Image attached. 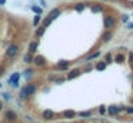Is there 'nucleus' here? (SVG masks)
I'll use <instances>...</instances> for the list:
<instances>
[{
	"label": "nucleus",
	"instance_id": "1",
	"mask_svg": "<svg viewBox=\"0 0 133 123\" xmlns=\"http://www.w3.org/2000/svg\"><path fill=\"white\" fill-rule=\"evenodd\" d=\"M57 16H60V9H54V10H52L50 12V14H49V17L44 20V23H43V26H47V25H50V23L54 20Z\"/></svg>",
	"mask_w": 133,
	"mask_h": 123
},
{
	"label": "nucleus",
	"instance_id": "2",
	"mask_svg": "<svg viewBox=\"0 0 133 123\" xmlns=\"http://www.w3.org/2000/svg\"><path fill=\"white\" fill-rule=\"evenodd\" d=\"M34 92H36V86H34V84H29L27 87H25V89L22 90V95H20V96L25 99V97H29V96H32Z\"/></svg>",
	"mask_w": 133,
	"mask_h": 123
},
{
	"label": "nucleus",
	"instance_id": "3",
	"mask_svg": "<svg viewBox=\"0 0 133 123\" xmlns=\"http://www.w3.org/2000/svg\"><path fill=\"white\" fill-rule=\"evenodd\" d=\"M19 79H20V74L19 73H14L12 77H10V86H13V87H17L19 86Z\"/></svg>",
	"mask_w": 133,
	"mask_h": 123
},
{
	"label": "nucleus",
	"instance_id": "4",
	"mask_svg": "<svg viewBox=\"0 0 133 123\" xmlns=\"http://www.w3.org/2000/svg\"><path fill=\"white\" fill-rule=\"evenodd\" d=\"M115 19L110 17V16H107V17L105 19V27L106 29H112V27H115Z\"/></svg>",
	"mask_w": 133,
	"mask_h": 123
},
{
	"label": "nucleus",
	"instance_id": "5",
	"mask_svg": "<svg viewBox=\"0 0 133 123\" xmlns=\"http://www.w3.org/2000/svg\"><path fill=\"white\" fill-rule=\"evenodd\" d=\"M19 52V47L16 46V44H12V46H9V49H7V56L9 57H13V56H16Z\"/></svg>",
	"mask_w": 133,
	"mask_h": 123
},
{
	"label": "nucleus",
	"instance_id": "6",
	"mask_svg": "<svg viewBox=\"0 0 133 123\" xmlns=\"http://www.w3.org/2000/svg\"><path fill=\"white\" fill-rule=\"evenodd\" d=\"M4 116H6V119L9 120V122H14V120H16V113H14V112H12V110L6 112Z\"/></svg>",
	"mask_w": 133,
	"mask_h": 123
},
{
	"label": "nucleus",
	"instance_id": "7",
	"mask_svg": "<svg viewBox=\"0 0 133 123\" xmlns=\"http://www.w3.org/2000/svg\"><path fill=\"white\" fill-rule=\"evenodd\" d=\"M33 62L36 63V65H39V66L44 65V59L42 57V56H37V57H34V59H33Z\"/></svg>",
	"mask_w": 133,
	"mask_h": 123
},
{
	"label": "nucleus",
	"instance_id": "8",
	"mask_svg": "<svg viewBox=\"0 0 133 123\" xmlns=\"http://www.w3.org/2000/svg\"><path fill=\"white\" fill-rule=\"evenodd\" d=\"M79 74H80V72H79V70H72L70 73L67 74V79H74V77H77Z\"/></svg>",
	"mask_w": 133,
	"mask_h": 123
},
{
	"label": "nucleus",
	"instance_id": "9",
	"mask_svg": "<svg viewBox=\"0 0 133 123\" xmlns=\"http://www.w3.org/2000/svg\"><path fill=\"white\" fill-rule=\"evenodd\" d=\"M53 116H54V113H53L52 110H44L43 112V117H44V119H52Z\"/></svg>",
	"mask_w": 133,
	"mask_h": 123
},
{
	"label": "nucleus",
	"instance_id": "10",
	"mask_svg": "<svg viewBox=\"0 0 133 123\" xmlns=\"http://www.w3.org/2000/svg\"><path fill=\"white\" fill-rule=\"evenodd\" d=\"M37 46H39V44H37V42H33V43H30V47H29V49H30V53H34L37 50Z\"/></svg>",
	"mask_w": 133,
	"mask_h": 123
},
{
	"label": "nucleus",
	"instance_id": "11",
	"mask_svg": "<svg viewBox=\"0 0 133 123\" xmlns=\"http://www.w3.org/2000/svg\"><path fill=\"white\" fill-rule=\"evenodd\" d=\"M119 112V107H116V106H110V107H109V113L110 114H116Z\"/></svg>",
	"mask_w": 133,
	"mask_h": 123
},
{
	"label": "nucleus",
	"instance_id": "12",
	"mask_svg": "<svg viewBox=\"0 0 133 123\" xmlns=\"http://www.w3.org/2000/svg\"><path fill=\"white\" fill-rule=\"evenodd\" d=\"M115 60L118 62V63H123V60H124V56H123V55H116Z\"/></svg>",
	"mask_w": 133,
	"mask_h": 123
},
{
	"label": "nucleus",
	"instance_id": "13",
	"mask_svg": "<svg viewBox=\"0 0 133 123\" xmlns=\"http://www.w3.org/2000/svg\"><path fill=\"white\" fill-rule=\"evenodd\" d=\"M73 116H74V112H72V110H66L65 112V117H67V119H72Z\"/></svg>",
	"mask_w": 133,
	"mask_h": 123
},
{
	"label": "nucleus",
	"instance_id": "14",
	"mask_svg": "<svg viewBox=\"0 0 133 123\" xmlns=\"http://www.w3.org/2000/svg\"><path fill=\"white\" fill-rule=\"evenodd\" d=\"M97 70H105L106 69V62H102V63H99V65L96 66Z\"/></svg>",
	"mask_w": 133,
	"mask_h": 123
},
{
	"label": "nucleus",
	"instance_id": "15",
	"mask_svg": "<svg viewBox=\"0 0 133 123\" xmlns=\"http://www.w3.org/2000/svg\"><path fill=\"white\" fill-rule=\"evenodd\" d=\"M112 39V33H105L103 34V42H109Z\"/></svg>",
	"mask_w": 133,
	"mask_h": 123
},
{
	"label": "nucleus",
	"instance_id": "16",
	"mask_svg": "<svg viewBox=\"0 0 133 123\" xmlns=\"http://www.w3.org/2000/svg\"><path fill=\"white\" fill-rule=\"evenodd\" d=\"M44 30H46V26H43V27H40L39 30L36 32V36H42V34L44 33Z\"/></svg>",
	"mask_w": 133,
	"mask_h": 123
},
{
	"label": "nucleus",
	"instance_id": "17",
	"mask_svg": "<svg viewBox=\"0 0 133 123\" xmlns=\"http://www.w3.org/2000/svg\"><path fill=\"white\" fill-rule=\"evenodd\" d=\"M32 60H33V59H32V53H27V55L25 56V62L26 63H30Z\"/></svg>",
	"mask_w": 133,
	"mask_h": 123
},
{
	"label": "nucleus",
	"instance_id": "18",
	"mask_svg": "<svg viewBox=\"0 0 133 123\" xmlns=\"http://www.w3.org/2000/svg\"><path fill=\"white\" fill-rule=\"evenodd\" d=\"M100 55V52H96V53H93V55H90L89 57H87V60H92V59H95V57H97V56Z\"/></svg>",
	"mask_w": 133,
	"mask_h": 123
},
{
	"label": "nucleus",
	"instance_id": "19",
	"mask_svg": "<svg viewBox=\"0 0 133 123\" xmlns=\"http://www.w3.org/2000/svg\"><path fill=\"white\" fill-rule=\"evenodd\" d=\"M76 10H77V12H82V10H84V4L79 3L77 6H76Z\"/></svg>",
	"mask_w": 133,
	"mask_h": 123
},
{
	"label": "nucleus",
	"instance_id": "20",
	"mask_svg": "<svg viewBox=\"0 0 133 123\" xmlns=\"http://www.w3.org/2000/svg\"><path fill=\"white\" fill-rule=\"evenodd\" d=\"M92 10H93V12H96V13H99V12H102V7H100V6H93Z\"/></svg>",
	"mask_w": 133,
	"mask_h": 123
},
{
	"label": "nucleus",
	"instance_id": "21",
	"mask_svg": "<svg viewBox=\"0 0 133 123\" xmlns=\"http://www.w3.org/2000/svg\"><path fill=\"white\" fill-rule=\"evenodd\" d=\"M39 22H40V16H36V17H34V20H33V25L37 26V25H39Z\"/></svg>",
	"mask_w": 133,
	"mask_h": 123
},
{
	"label": "nucleus",
	"instance_id": "22",
	"mask_svg": "<svg viewBox=\"0 0 133 123\" xmlns=\"http://www.w3.org/2000/svg\"><path fill=\"white\" fill-rule=\"evenodd\" d=\"M32 9H33V12L39 13V14H40V13H42V9H39V7H36V6H33V7H32Z\"/></svg>",
	"mask_w": 133,
	"mask_h": 123
},
{
	"label": "nucleus",
	"instance_id": "23",
	"mask_svg": "<svg viewBox=\"0 0 133 123\" xmlns=\"http://www.w3.org/2000/svg\"><path fill=\"white\" fill-rule=\"evenodd\" d=\"M80 116H82V117H89V116H90V113H89V112H82Z\"/></svg>",
	"mask_w": 133,
	"mask_h": 123
},
{
	"label": "nucleus",
	"instance_id": "24",
	"mask_svg": "<svg viewBox=\"0 0 133 123\" xmlns=\"http://www.w3.org/2000/svg\"><path fill=\"white\" fill-rule=\"evenodd\" d=\"M126 112H127V113H130V114H132V113H133V107H127V109H126Z\"/></svg>",
	"mask_w": 133,
	"mask_h": 123
},
{
	"label": "nucleus",
	"instance_id": "25",
	"mask_svg": "<svg viewBox=\"0 0 133 123\" xmlns=\"http://www.w3.org/2000/svg\"><path fill=\"white\" fill-rule=\"evenodd\" d=\"M4 2H6V0H0V4H4Z\"/></svg>",
	"mask_w": 133,
	"mask_h": 123
},
{
	"label": "nucleus",
	"instance_id": "26",
	"mask_svg": "<svg viewBox=\"0 0 133 123\" xmlns=\"http://www.w3.org/2000/svg\"><path fill=\"white\" fill-rule=\"evenodd\" d=\"M2 107H3V105H2V102H0V110H2Z\"/></svg>",
	"mask_w": 133,
	"mask_h": 123
},
{
	"label": "nucleus",
	"instance_id": "27",
	"mask_svg": "<svg viewBox=\"0 0 133 123\" xmlns=\"http://www.w3.org/2000/svg\"><path fill=\"white\" fill-rule=\"evenodd\" d=\"M132 6H133V2H132Z\"/></svg>",
	"mask_w": 133,
	"mask_h": 123
}]
</instances>
